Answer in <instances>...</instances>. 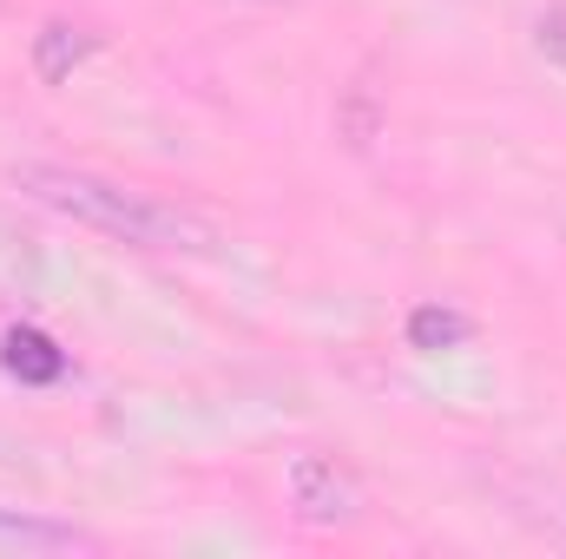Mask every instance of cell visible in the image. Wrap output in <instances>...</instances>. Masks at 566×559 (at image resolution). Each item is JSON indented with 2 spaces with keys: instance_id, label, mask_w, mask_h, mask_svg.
Segmentation results:
<instances>
[{
  "instance_id": "6da1fadb",
  "label": "cell",
  "mask_w": 566,
  "mask_h": 559,
  "mask_svg": "<svg viewBox=\"0 0 566 559\" xmlns=\"http://www.w3.org/2000/svg\"><path fill=\"white\" fill-rule=\"evenodd\" d=\"M13 184H20L33 204L60 211V218H73V224L99 231V238H119V244H133V251H211V244H218V224L198 218L191 204L151 198L139 184L106 178V171H86V165L27 158V165H13Z\"/></svg>"
},
{
  "instance_id": "7a4b0ae2",
  "label": "cell",
  "mask_w": 566,
  "mask_h": 559,
  "mask_svg": "<svg viewBox=\"0 0 566 559\" xmlns=\"http://www.w3.org/2000/svg\"><path fill=\"white\" fill-rule=\"evenodd\" d=\"M283 481H290V507H296L303 527L336 534V527H356V520L369 514V487H363L356 467L336 461V454L303 447V454H290V474H283Z\"/></svg>"
},
{
  "instance_id": "3957f363",
  "label": "cell",
  "mask_w": 566,
  "mask_h": 559,
  "mask_svg": "<svg viewBox=\"0 0 566 559\" xmlns=\"http://www.w3.org/2000/svg\"><path fill=\"white\" fill-rule=\"evenodd\" d=\"M60 553H99V540L73 520L40 514V507H0V559H60Z\"/></svg>"
},
{
  "instance_id": "277c9868",
  "label": "cell",
  "mask_w": 566,
  "mask_h": 559,
  "mask_svg": "<svg viewBox=\"0 0 566 559\" xmlns=\"http://www.w3.org/2000/svg\"><path fill=\"white\" fill-rule=\"evenodd\" d=\"M0 369H7L20 389H53V382L66 376V349H60L46 329L20 323V329H7V336H0Z\"/></svg>"
},
{
  "instance_id": "5b68a950",
  "label": "cell",
  "mask_w": 566,
  "mask_h": 559,
  "mask_svg": "<svg viewBox=\"0 0 566 559\" xmlns=\"http://www.w3.org/2000/svg\"><path fill=\"white\" fill-rule=\"evenodd\" d=\"M382 126H389L382 86H376V73H356L343 86V99H336V139L349 145V151H369V145L382 139Z\"/></svg>"
},
{
  "instance_id": "8992f818",
  "label": "cell",
  "mask_w": 566,
  "mask_h": 559,
  "mask_svg": "<svg viewBox=\"0 0 566 559\" xmlns=\"http://www.w3.org/2000/svg\"><path fill=\"white\" fill-rule=\"evenodd\" d=\"M93 46H99V33H93L86 20H46V27L33 33V73H40L46 86H60V80H73V66H80Z\"/></svg>"
},
{
  "instance_id": "52a82bcc",
  "label": "cell",
  "mask_w": 566,
  "mask_h": 559,
  "mask_svg": "<svg viewBox=\"0 0 566 559\" xmlns=\"http://www.w3.org/2000/svg\"><path fill=\"white\" fill-rule=\"evenodd\" d=\"M468 336H474V323H468L461 309H448V303H422V309H409V349H422V356L461 349Z\"/></svg>"
},
{
  "instance_id": "ba28073f",
  "label": "cell",
  "mask_w": 566,
  "mask_h": 559,
  "mask_svg": "<svg viewBox=\"0 0 566 559\" xmlns=\"http://www.w3.org/2000/svg\"><path fill=\"white\" fill-rule=\"evenodd\" d=\"M534 46H541L547 66L566 73V0H547V7L534 13Z\"/></svg>"
}]
</instances>
